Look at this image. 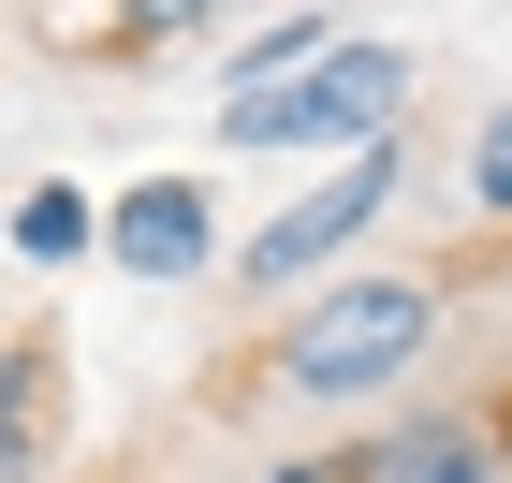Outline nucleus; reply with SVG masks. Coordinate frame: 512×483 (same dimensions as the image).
Segmentation results:
<instances>
[{
    "label": "nucleus",
    "instance_id": "nucleus-1",
    "mask_svg": "<svg viewBox=\"0 0 512 483\" xmlns=\"http://www.w3.org/2000/svg\"><path fill=\"white\" fill-rule=\"evenodd\" d=\"M439 322H454V279H322L308 308L278 322L264 381L293 410H337V396H381V381H410V366L439 352Z\"/></svg>",
    "mask_w": 512,
    "mask_h": 483
},
{
    "label": "nucleus",
    "instance_id": "nucleus-2",
    "mask_svg": "<svg viewBox=\"0 0 512 483\" xmlns=\"http://www.w3.org/2000/svg\"><path fill=\"white\" fill-rule=\"evenodd\" d=\"M410 88H425V59H410V44L337 30L308 74H278V88H249V103H220V147H337V161H366V147H395Z\"/></svg>",
    "mask_w": 512,
    "mask_h": 483
},
{
    "label": "nucleus",
    "instance_id": "nucleus-3",
    "mask_svg": "<svg viewBox=\"0 0 512 483\" xmlns=\"http://www.w3.org/2000/svg\"><path fill=\"white\" fill-rule=\"evenodd\" d=\"M395 176H410V147H366V161H337L322 191H293V205L264 220V235L235 249V293H264V308H278V293H308L322 264H337V249H352L366 220L395 205Z\"/></svg>",
    "mask_w": 512,
    "mask_h": 483
},
{
    "label": "nucleus",
    "instance_id": "nucleus-4",
    "mask_svg": "<svg viewBox=\"0 0 512 483\" xmlns=\"http://www.w3.org/2000/svg\"><path fill=\"white\" fill-rule=\"evenodd\" d=\"M103 264L147 279V293L205 279V264H220V205H205V176H132V191L103 205Z\"/></svg>",
    "mask_w": 512,
    "mask_h": 483
},
{
    "label": "nucleus",
    "instance_id": "nucleus-5",
    "mask_svg": "<svg viewBox=\"0 0 512 483\" xmlns=\"http://www.w3.org/2000/svg\"><path fill=\"white\" fill-rule=\"evenodd\" d=\"M352 483H512L498 410H395L381 440H352Z\"/></svg>",
    "mask_w": 512,
    "mask_h": 483
},
{
    "label": "nucleus",
    "instance_id": "nucleus-6",
    "mask_svg": "<svg viewBox=\"0 0 512 483\" xmlns=\"http://www.w3.org/2000/svg\"><path fill=\"white\" fill-rule=\"evenodd\" d=\"M59 410H74L59 322H15V337H0V483H44V469H59Z\"/></svg>",
    "mask_w": 512,
    "mask_h": 483
},
{
    "label": "nucleus",
    "instance_id": "nucleus-7",
    "mask_svg": "<svg viewBox=\"0 0 512 483\" xmlns=\"http://www.w3.org/2000/svg\"><path fill=\"white\" fill-rule=\"evenodd\" d=\"M88 249H103V205H88L74 176H30V191H15V264H44V279H74Z\"/></svg>",
    "mask_w": 512,
    "mask_h": 483
},
{
    "label": "nucleus",
    "instance_id": "nucleus-8",
    "mask_svg": "<svg viewBox=\"0 0 512 483\" xmlns=\"http://www.w3.org/2000/svg\"><path fill=\"white\" fill-rule=\"evenodd\" d=\"M322 44H337V30H322V15H278V30H249L235 59H220V103H249V88H278V74H308Z\"/></svg>",
    "mask_w": 512,
    "mask_h": 483
},
{
    "label": "nucleus",
    "instance_id": "nucleus-9",
    "mask_svg": "<svg viewBox=\"0 0 512 483\" xmlns=\"http://www.w3.org/2000/svg\"><path fill=\"white\" fill-rule=\"evenodd\" d=\"M469 205H483V220H512V103L469 132Z\"/></svg>",
    "mask_w": 512,
    "mask_h": 483
},
{
    "label": "nucleus",
    "instance_id": "nucleus-10",
    "mask_svg": "<svg viewBox=\"0 0 512 483\" xmlns=\"http://www.w3.org/2000/svg\"><path fill=\"white\" fill-rule=\"evenodd\" d=\"M264 483H352V454H293V469H264Z\"/></svg>",
    "mask_w": 512,
    "mask_h": 483
}]
</instances>
